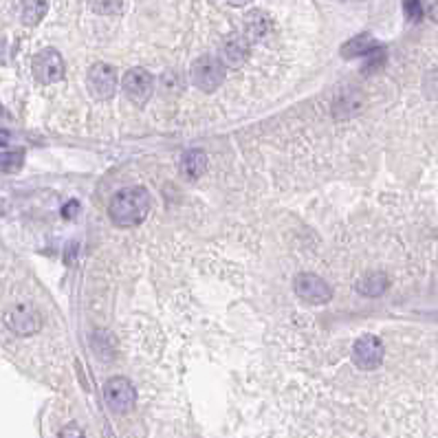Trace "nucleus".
I'll return each instance as SVG.
<instances>
[{
    "mask_svg": "<svg viewBox=\"0 0 438 438\" xmlns=\"http://www.w3.org/2000/svg\"><path fill=\"white\" fill-rule=\"evenodd\" d=\"M150 212V194L141 185L124 187L110 199L108 216L117 227H135Z\"/></svg>",
    "mask_w": 438,
    "mask_h": 438,
    "instance_id": "nucleus-1",
    "label": "nucleus"
},
{
    "mask_svg": "<svg viewBox=\"0 0 438 438\" xmlns=\"http://www.w3.org/2000/svg\"><path fill=\"white\" fill-rule=\"evenodd\" d=\"M190 77H192V84L197 88H201L205 93H214L225 82L227 69L218 60V55H201L192 62Z\"/></svg>",
    "mask_w": 438,
    "mask_h": 438,
    "instance_id": "nucleus-2",
    "label": "nucleus"
},
{
    "mask_svg": "<svg viewBox=\"0 0 438 438\" xmlns=\"http://www.w3.org/2000/svg\"><path fill=\"white\" fill-rule=\"evenodd\" d=\"M31 71H34V77L40 84H55V82H60V79H64V71H67V67H64V58L58 48L46 46L34 55Z\"/></svg>",
    "mask_w": 438,
    "mask_h": 438,
    "instance_id": "nucleus-3",
    "label": "nucleus"
},
{
    "mask_svg": "<svg viewBox=\"0 0 438 438\" xmlns=\"http://www.w3.org/2000/svg\"><path fill=\"white\" fill-rule=\"evenodd\" d=\"M104 399L108 403V408L117 414H126L135 408L137 403V390L135 385L128 381L126 377H112L104 385Z\"/></svg>",
    "mask_w": 438,
    "mask_h": 438,
    "instance_id": "nucleus-4",
    "label": "nucleus"
},
{
    "mask_svg": "<svg viewBox=\"0 0 438 438\" xmlns=\"http://www.w3.org/2000/svg\"><path fill=\"white\" fill-rule=\"evenodd\" d=\"M251 46H253V42L242 34V31H236V34L227 36L220 42L216 55L225 64V69H240V67H245V62L249 60Z\"/></svg>",
    "mask_w": 438,
    "mask_h": 438,
    "instance_id": "nucleus-5",
    "label": "nucleus"
},
{
    "mask_svg": "<svg viewBox=\"0 0 438 438\" xmlns=\"http://www.w3.org/2000/svg\"><path fill=\"white\" fill-rule=\"evenodd\" d=\"M86 84H88V91L93 93V97H97V100H110L119 86L117 69L110 67V64H106V62H97L88 69Z\"/></svg>",
    "mask_w": 438,
    "mask_h": 438,
    "instance_id": "nucleus-6",
    "label": "nucleus"
},
{
    "mask_svg": "<svg viewBox=\"0 0 438 438\" xmlns=\"http://www.w3.org/2000/svg\"><path fill=\"white\" fill-rule=\"evenodd\" d=\"M5 321H7V328L13 333V335H20V337H29L40 331L42 326V315L36 306L31 304H15L11 306L7 315H5Z\"/></svg>",
    "mask_w": 438,
    "mask_h": 438,
    "instance_id": "nucleus-7",
    "label": "nucleus"
},
{
    "mask_svg": "<svg viewBox=\"0 0 438 438\" xmlns=\"http://www.w3.org/2000/svg\"><path fill=\"white\" fill-rule=\"evenodd\" d=\"M121 88L126 97L137 106H143L152 97L154 91V77L145 69H131L121 77Z\"/></svg>",
    "mask_w": 438,
    "mask_h": 438,
    "instance_id": "nucleus-8",
    "label": "nucleus"
},
{
    "mask_svg": "<svg viewBox=\"0 0 438 438\" xmlns=\"http://www.w3.org/2000/svg\"><path fill=\"white\" fill-rule=\"evenodd\" d=\"M293 288L306 304H326L333 298V288L315 273H300L293 280Z\"/></svg>",
    "mask_w": 438,
    "mask_h": 438,
    "instance_id": "nucleus-9",
    "label": "nucleus"
},
{
    "mask_svg": "<svg viewBox=\"0 0 438 438\" xmlns=\"http://www.w3.org/2000/svg\"><path fill=\"white\" fill-rule=\"evenodd\" d=\"M383 344H381V339L375 337V335H364L359 337L354 342L352 346V361L357 368H361V370H375L381 366L383 361Z\"/></svg>",
    "mask_w": 438,
    "mask_h": 438,
    "instance_id": "nucleus-10",
    "label": "nucleus"
},
{
    "mask_svg": "<svg viewBox=\"0 0 438 438\" xmlns=\"http://www.w3.org/2000/svg\"><path fill=\"white\" fill-rule=\"evenodd\" d=\"M181 174L187 181H197L207 172V154L203 150H187L181 157Z\"/></svg>",
    "mask_w": 438,
    "mask_h": 438,
    "instance_id": "nucleus-11",
    "label": "nucleus"
},
{
    "mask_svg": "<svg viewBox=\"0 0 438 438\" xmlns=\"http://www.w3.org/2000/svg\"><path fill=\"white\" fill-rule=\"evenodd\" d=\"M379 42L368 36V34H361V36H357L352 40H348L344 46H342V55L344 58H370L375 51H379Z\"/></svg>",
    "mask_w": 438,
    "mask_h": 438,
    "instance_id": "nucleus-12",
    "label": "nucleus"
},
{
    "mask_svg": "<svg viewBox=\"0 0 438 438\" xmlns=\"http://www.w3.org/2000/svg\"><path fill=\"white\" fill-rule=\"evenodd\" d=\"M46 0H18V15L25 25H38L46 15Z\"/></svg>",
    "mask_w": 438,
    "mask_h": 438,
    "instance_id": "nucleus-13",
    "label": "nucleus"
},
{
    "mask_svg": "<svg viewBox=\"0 0 438 438\" xmlns=\"http://www.w3.org/2000/svg\"><path fill=\"white\" fill-rule=\"evenodd\" d=\"M387 288V278L385 273L377 271V273H368L366 278L359 282V293L368 296V298H379L381 293H385Z\"/></svg>",
    "mask_w": 438,
    "mask_h": 438,
    "instance_id": "nucleus-14",
    "label": "nucleus"
},
{
    "mask_svg": "<svg viewBox=\"0 0 438 438\" xmlns=\"http://www.w3.org/2000/svg\"><path fill=\"white\" fill-rule=\"evenodd\" d=\"M22 161H25V152L18 150V152H9L7 148H3V170L5 172H15V170H20L22 166Z\"/></svg>",
    "mask_w": 438,
    "mask_h": 438,
    "instance_id": "nucleus-15",
    "label": "nucleus"
},
{
    "mask_svg": "<svg viewBox=\"0 0 438 438\" xmlns=\"http://www.w3.org/2000/svg\"><path fill=\"white\" fill-rule=\"evenodd\" d=\"M403 11L408 15L410 22H418L423 18V7H420V0H403Z\"/></svg>",
    "mask_w": 438,
    "mask_h": 438,
    "instance_id": "nucleus-16",
    "label": "nucleus"
},
{
    "mask_svg": "<svg viewBox=\"0 0 438 438\" xmlns=\"http://www.w3.org/2000/svg\"><path fill=\"white\" fill-rule=\"evenodd\" d=\"M58 438H84V432H82V427H79L77 423H69V425H64L60 430Z\"/></svg>",
    "mask_w": 438,
    "mask_h": 438,
    "instance_id": "nucleus-17",
    "label": "nucleus"
},
{
    "mask_svg": "<svg viewBox=\"0 0 438 438\" xmlns=\"http://www.w3.org/2000/svg\"><path fill=\"white\" fill-rule=\"evenodd\" d=\"M77 209H79L77 201H71V205H64V209H62V216H64V218H73V216L77 214Z\"/></svg>",
    "mask_w": 438,
    "mask_h": 438,
    "instance_id": "nucleus-18",
    "label": "nucleus"
},
{
    "mask_svg": "<svg viewBox=\"0 0 438 438\" xmlns=\"http://www.w3.org/2000/svg\"><path fill=\"white\" fill-rule=\"evenodd\" d=\"M430 18L438 25V0H436V3H434L432 7H430Z\"/></svg>",
    "mask_w": 438,
    "mask_h": 438,
    "instance_id": "nucleus-19",
    "label": "nucleus"
}]
</instances>
